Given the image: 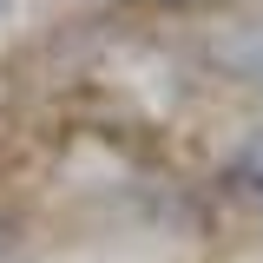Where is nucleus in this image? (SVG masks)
<instances>
[{
  "label": "nucleus",
  "instance_id": "nucleus-1",
  "mask_svg": "<svg viewBox=\"0 0 263 263\" xmlns=\"http://www.w3.org/2000/svg\"><path fill=\"white\" fill-rule=\"evenodd\" d=\"M230 197L250 204V211H263V132L243 138V152L230 158Z\"/></svg>",
  "mask_w": 263,
  "mask_h": 263
}]
</instances>
